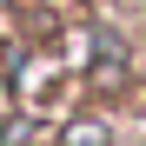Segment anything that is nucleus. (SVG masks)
Returning a JSON list of instances; mask_svg holds the SVG:
<instances>
[{"mask_svg":"<svg viewBox=\"0 0 146 146\" xmlns=\"http://www.w3.org/2000/svg\"><path fill=\"white\" fill-rule=\"evenodd\" d=\"M66 146H106V126H93V119H86V126L66 133Z\"/></svg>","mask_w":146,"mask_h":146,"instance_id":"nucleus-1","label":"nucleus"},{"mask_svg":"<svg viewBox=\"0 0 146 146\" xmlns=\"http://www.w3.org/2000/svg\"><path fill=\"white\" fill-rule=\"evenodd\" d=\"M33 133H40V126H33V119H13V126H7V146H27Z\"/></svg>","mask_w":146,"mask_h":146,"instance_id":"nucleus-2","label":"nucleus"}]
</instances>
